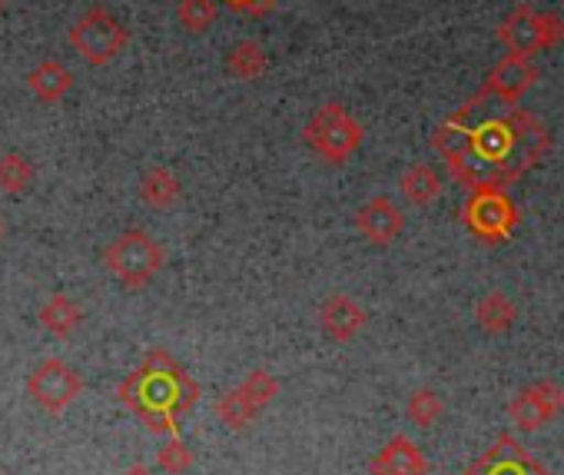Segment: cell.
<instances>
[{
  "mask_svg": "<svg viewBox=\"0 0 564 475\" xmlns=\"http://www.w3.org/2000/svg\"><path fill=\"white\" fill-rule=\"evenodd\" d=\"M303 137L326 163L339 166L362 147L366 130L343 104H323L303 127Z\"/></svg>",
  "mask_w": 564,
  "mask_h": 475,
  "instance_id": "cell-1",
  "label": "cell"
},
{
  "mask_svg": "<svg viewBox=\"0 0 564 475\" xmlns=\"http://www.w3.org/2000/svg\"><path fill=\"white\" fill-rule=\"evenodd\" d=\"M498 41L508 47V54L534 57L544 51H554L564 41V21L551 11H534L531 4H518L498 28Z\"/></svg>",
  "mask_w": 564,
  "mask_h": 475,
  "instance_id": "cell-2",
  "label": "cell"
},
{
  "mask_svg": "<svg viewBox=\"0 0 564 475\" xmlns=\"http://www.w3.org/2000/svg\"><path fill=\"white\" fill-rule=\"evenodd\" d=\"M70 47L90 64V67H107L110 61H117L127 44H130V31L107 11V8H90L67 34Z\"/></svg>",
  "mask_w": 564,
  "mask_h": 475,
  "instance_id": "cell-3",
  "label": "cell"
},
{
  "mask_svg": "<svg viewBox=\"0 0 564 475\" xmlns=\"http://www.w3.org/2000/svg\"><path fill=\"white\" fill-rule=\"evenodd\" d=\"M465 226L485 244H505L514 233L521 213L505 190H471L462 206Z\"/></svg>",
  "mask_w": 564,
  "mask_h": 475,
  "instance_id": "cell-4",
  "label": "cell"
},
{
  "mask_svg": "<svg viewBox=\"0 0 564 475\" xmlns=\"http://www.w3.org/2000/svg\"><path fill=\"white\" fill-rule=\"evenodd\" d=\"M508 130H511V143H508L505 166L511 180H521L551 153V130L524 107H508Z\"/></svg>",
  "mask_w": 564,
  "mask_h": 475,
  "instance_id": "cell-5",
  "label": "cell"
},
{
  "mask_svg": "<svg viewBox=\"0 0 564 475\" xmlns=\"http://www.w3.org/2000/svg\"><path fill=\"white\" fill-rule=\"evenodd\" d=\"M107 267L127 287H143L163 267V250L150 240L147 233H123L120 240L107 250Z\"/></svg>",
  "mask_w": 564,
  "mask_h": 475,
  "instance_id": "cell-6",
  "label": "cell"
},
{
  "mask_svg": "<svg viewBox=\"0 0 564 475\" xmlns=\"http://www.w3.org/2000/svg\"><path fill=\"white\" fill-rule=\"evenodd\" d=\"M561 409H564V389H561L557 382H551V379H541V382L521 389V392L511 399L508 415H511V422H514L518 429L534 432V429H541L547 419H554Z\"/></svg>",
  "mask_w": 564,
  "mask_h": 475,
  "instance_id": "cell-7",
  "label": "cell"
},
{
  "mask_svg": "<svg viewBox=\"0 0 564 475\" xmlns=\"http://www.w3.org/2000/svg\"><path fill=\"white\" fill-rule=\"evenodd\" d=\"M538 84V67L528 61V57H518V54H508L495 64V71L488 74L481 94L491 100H501L505 107H518L521 97Z\"/></svg>",
  "mask_w": 564,
  "mask_h": 475,
  "instance_id": "cell-8",
  "label": "cell"
},
{
  "mask_svg": "<svg viewBox=\"0 0 564 475\" xmlns=\"http://www.w3.org/2000/svg\"><path fill=\"white\" fill-rule=\"evenodd\" d=\"M356 223H359V229L366 233V240H369V244H379V247L399 240V233L405 229V216H402V209H399L389 196L369 199V203L359 209Z\"/></svg>",
  "mask_w": 564,
  "mask_h": 475,
  "instance_id": "cell-9",
  "label": "cell"
},
{
  "mask_svg": "<svg viewBox=\"0 0 564 475\" xmlns=\"http://www.w3.org/2000/svg\"><path fill=\"white\" fill-rule=\"evenodd\" d=\"M452 176L471 193V190H505L511 186V173L501 166V163H491L485 156H478L475 150H468L465 156H458L455 163H448Z\"/></svg>",
  "mask_w": 564,
  "mask_h": 475,
  "instance_id": "cell-10",
  "label": "cell"
},
{
  "mask_svg": "<svg viewBox=\"0 0 564 475\" xmlns=\"http://www.w3.org/2000/svg\"><path fill=\"white\" fill-rule=\"evenodd\" d=\"M475 110L468 107V104H462V110H455L445 123H438L435 127V133H432V150L445 160V166L448 163H455L458 156H465L468 150H471V127H468V117H471Z\"/></svg>",
  "mask_w": 564,
  "mask_h": 475,
  "instance_id": "cell-11",
  "label": "cell"
},
{
  "mask_svg": "<svg viewBox=\"0 0 564 475\" xmlns=\"http://www.w3.org/2000/svg\"><path fill=\"white\" fill-rule=\"evenodd\" d=\"M28 90L41 100V104H57L74 90V74L67 64L61 61H41L31 74H28Z\"/></svg>",
  "mask_w": 564,
  "mask_h": 475,
  "instance_id": "cell-12",
  "label": "cell"
},
{
  "mask_svg": "<svg viewBox=\"0 0 564 475\" xmlns=\"http://www.w3.org/2000/svg\"><path fill=\"white\" fill-rule=\"evenodd\" d=\"M265 71H269V54H265V47L259 41H239V44L229 47V54H226V74L232 80L252 84Z\"/></svg>",
  "mask_w": 564,
  "mask_h": 475,
  "instance_id": "cell-13",
  "label": "cell"
},
{
  "mask_svg": "<svg viewBox=\"0 0 564 475\" xmlns=\"http://www.w3.org/2000/svg\"><path fill=\"white\" fill-rule=\"evenodd\" d=\"M508 143H511V130H508V117H488L478 127H471V150L491 163L505 166L508 156ZM508 170V166H505Z\"/></svg>",
  "mask_w": 564,
  "mask_h": 475,
  "instance_id": "cell-14",
  "label": "cell"
},
{
  "mask_svg": "<svg viewBox=\"0 0 564 475\" xmlns=\"http://www.w3.org/2000/svg\"><path fill=\"white\" fill-rule=\"evenodd\" d=\"M399 186H402V196H405L409 203H415V206H429L432 199L442 196V176H438V170H435L432 163H415V166H409V170L402 173Z\"/></svg>",
  "mask_w": 564,
  "mask_h": 475,
  "instance_id": "cell-15",
  "label": "cell"
},
{
  "mask_svg": "<svg viewBox=\"0 0 564 475\" xmlns=\"http://www.w3.org/2000/svg\"><path fill=\"white\" fill-rule=\"evenodd\" d=\"M366 323V313L349 300V296H333L326 306H323V326L336 336V339H349L362 330Z\"/></svg>",
  "mask_w": 564,
  "mask_h": 475,
  "instance_id": "cell-16",
  "label": "cell"
},
{
  "mask_svg": "<svg viewBox=\"0 0 564 475\" xmlns=\"http://www.w3.org/2000/svg\"><path fill=\"white\" fill-rule=\"evenodd\" d=\"M475 320H478V326H481L485 333L498 336V333H508V330L514 326L518 310H514V303H511L505 293H488V296H481V300H478V306H475Z\"/></svg>",
  "mask_w": 564,
  "mask_h": 475,
  "instance_id": "cell-17",
  "label": "cell"
},
{
  "mask_svg": "<svg viewBox=\"0 0 564 475\" xmlns=\"http://www.w3.org/2000/svg\"><path fill=\"white\" fill-rule=\"evenodd\" d=\"M140 196H143L150 206H170V203H176V196H180V180L173 176V170L153 166V170H147V176L140 180Z\"/></svg>",
  "mask_w": 564,
  "mask_h": 475,
  "instance_id": "cell-18",
  "label": "cell"
},
{
  "mask_svg": "<svg viewBox=\"0 0 564 475\" xmlns=\"http://www.w3.org/2000/svg\"><path fill=\"white\" fill-rule=\"evenodd\" d=\"M34 183V163L24 153H4L0 156V190L4 193H24Z\"/></svg>",
  "mask_w": 564,
  "mask_h": 475,
  "instance_id": "cell-19",
  "label": "cell"
},
{
  "mask_svg": "<svg viewBox=\"0 0 564 475\" xmlns=\"http://www.w3.org/2000/svg\"><path fill=\"white\" fill-rule=\"evenodd\" d=\"M176 21L186 34H206L216 21V0H180Z\"/></svg>",
  "mask_w": 564,
  "mask_h": 475,
  "instance_id": "cell-20",
  "label": "cell"
},
{
  "mask_svg": "<svg viewBox=\"0 0 564 475\" xmlns=\"http://www.w3.org/2000/svg\"><path fill=\"white\" fill-rule=\"evenodd\" d=\"M41 320H44V326L47 330H54V333H70L77 323H80V313H77V306L70 303V300H64V296H57V300H51L47 306H44V313H41Z\"/></svg>",
  "mask_w": 564,
  "mask_h": 475,
  "instance_id": "cell-21",
  "label": "cell"
},
{
  "mask_svg": "<svg viewBox=\"0 0 564 475\" xmlns=\"http://www.w3.org/2000/svg\"><path fill=\"white\" fill-rule=\"evenodd\" d=\"M412 419L422 422V425H432L438 415H442V399L435 392H415L412 396V406H409Z\"/></svg>",
  "mask_w": 564,
  "mask_h": 475,
  "instance_id": "cell-22",
  "label": "cell"
},
{
  "mask_svg": "<svg viewBox=\"0 0 564 475\" xmlns=\"http://www.w3.org/2000/svg\"><path fill=\"white\" fill-rule=\"evenodd\" d=\"M226 8H232L236 14H249V18H265L272 8H275V0H223Z\"/></svg>",
  "mask_w": 564,
  "mask_h": 475,
  "instance_id": "cell-23",
  "label": "cell"
},
{
  "mask_svg": "<svg viewBox=\"0 0 564 475\" xmlns=\"http://www.w3.org/2000/svg\"><path fill=\"white\" fill-rule=\"evenodd\" d=\"M534 475H547V472H544V468H541V465H538V468H534Z\"/></svg>",
  "mask_w": 564,
  "mask_h": 475,
  "instance_id": "cell-24",
  "label": "cell"
},
{
  "mask_svg": "<svg viewBox=\"0 0 564 475\" xmlns=\"http://www.w3.org/2000/svg\"><path fill=\"white\" fill-rule=\"evenodd\" d=\"M0 233H4V219H0Z\"/></svg>",
  "mask_w": 564,
  "mask_h": 475,
  "instance_id": "cell-25",
  "label": "cell"
}]
</instances>
